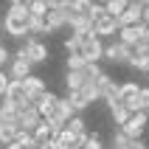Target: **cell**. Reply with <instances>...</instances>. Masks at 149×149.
Wrapping results in <instances>:
<instances>
[{
    "label": "cell",
    "mask_w": 149,
    "mask_h": 149,
    "mask_svg": "<svg viewBox=\"0 0 149 149\" xmlns=\"http://www.w3.org/2000/svg\"><path fill=\"white\" fill-rule=\"evenodd\" d=\"M3 28H6L8 37H14V40H25V37H28V8L8 6L6 17H3Z\"/></svg>",
    "instance_id": "6da1fadb"
},
{
    "label": "cell",
    "mask_w": 149,
    "mask_h": 149,
    "mask_svg": "<svg viewBox=\"0 0 149 149\" xmlns=\"http://www.w3.org/2000/svg\"><path fill=\"white\" fill-rule=\"evenodd\" d=\"M11 56L28 59L31 65H42V62H48L51 54H48V45H45V42H40L37 37H31V34H28V37L23 40V45H20V48L11 54Z\"/></svg>",
    "instance_id": "7a4b0ae2"
},
{
    "label": "cell",
    "mask_w": 149,
    "mask_h": 149,
    "mask_svg": "<svg viewBox=\"0 0 149 149\" xmlns=\"http://www.w3.org/2000/svg\"><path fill=\"white\" fill-rule=\"evenodd\" d=\"M96 87H99V99L107 101L110 110L116 107V104H121V101H118V87H121V84H118L110 73H101L99 79H96Z\"/></svg>",
    "instance_id": "3957f363"
},
{
    "label": "cell",
    "mask_w": 149,
    "mask_h": 149,
    "mask_svg": "<svg viewBox=\"0 0 149 149\" xmlns=\"http://www.w3.org/2000/svg\"><path fill=\"white\" fill-rule=\"evenodd\" d=\"M146 124H149V113H132L130 121H127L124 127H118V130H121L130 141H141L143 132H146Z\"/></svg>",
    "instance_id": "277c9868"
},
{
    "label": "cell",
    "mask_w": 149,
    "mask_h": 149,
    "mask_svg": "<svg viewBox=\"0 0 149 149\" xmlns=\"http://www.w3.org/2000/svg\"><path fill=\"white\" fill-rule=\"evenodd\" d=\"M146 34H149V28H146L143 23H138V25H124V28H118L116 40L121 42V45H127V48H135Z\"/></svg>",
    "instance_id": "5b68a950"
},
{
    "label": "cell",
    "mask_w": 149,
    "mask_h": 149,
    "mask_svg": "<svg viewBox=\"0 0 149 149\" xmlns=\"http://www.w3.org/2000/svg\"><path fill=\"white\" fill-rule=\"evenodd\" d=\"M6 101H11L14 107H34L31 99H28V93H25V84L20 82V79H11L6 87V96H3Z\"/></svg>",
    "instance_id": "8992f818"
},
{
    "label": "cell",
    "mask_w": 149,
    "mask_h": 149,
    "mask_svg": "<svg viewBox=\"0 0 149 149\" xmlns=\"http://www.w3.org/2000/svg\"><path fill=\"white\" fill-rule=\"evenodd\" d=\"M130 56H132V48H127V45H121V42H110V45H104V59L107 62H113V65H127L130 62Z\"/></svg>",
    "instance_id": "52a82bcc"
},
{
    "label": "cell",
    "mask_w": 149,
    "mask_h": 149,
    "mask_svg": "<svg viewBox=\"0 0 149 149\" xmlns=\"http://www.w3.org/2000/svg\"><path fill=\"white\" fill-rule=\"evenodd\" d=\"M82 56L87 59V62H101V59H104V42H101L96 34L82 42Z\"/></svg>",
    "instance_id": "ba28073f"
},
{
    "label": "cell",
    "mask_w": 149,
    "mask_h": 149,
    "mask_svg": "<svg viewBox=\"0 0 149 149\" xmlns=\"http://www.w3.org/2000/svg\"><path fill=\"white\" fill-rule=\"evenodd\" d=\"M143 8H146V3H143V0H138V3H130V6L124 8V14L118 17V28H124V25H138V23H141Z\"/></svg>",
    "instance_id": "9c48e42d"
},
{
    "label": "cell",
    "mask_w": 149,
    "mask_h": 149,
    "mask_svg": "<svg viewBox=\"0 0 149 149\" xmlns=\"http://www.w3.org/2000/svg\"><path fill=\"white\" fill-rule=\"evenodd\" d=\"M93 34H96L99 40H104V37H116V34H118V20L110 17V14L99 17V20L93 23Z\"/></svg>",
    "instance_id": "30bf717a"
},
{
    "label": "cell",
    "mask_w": 149,
    "mask_h": 149,
    "mask_svg": "<svg viewBox=\"0 0 149 149\" xmlns=\"http://www.w3.org/2000/svg\"><path fill=\"white\" fill-rule=\"evenodd\" d=\"M23 84H25V93H28V99H31V104H37V99H40L42 93L48 90V84H45V79H42V76H37V73L25 76V79H23Z\"/></svg>",
    "instance_id": "8fae6325"
},
{
    "label": "cell",
    "mask_w": 149,
    "mask_h": 149,
    "mask_svg": "<svg viewBox=\"0 0 149 149\" xmlns=\"http://www.w3.org/2000/svg\"><path fill=\"white\" fill-rule=\"evenodd\" d=\"M31 73H34V65L28 59L11 56V62H8V79H20V82H23L25 76H31Z\"/></svg>",
    "instance_id": "7c38bea8"
},
{
    "label": "cell",
    "mask_w": 149,
    "mask_h": 149,
    "mask_svg": "<svg viewBox=\"0 0 149 149\" xmlns=\"http://www.w3.org/2000/svg\"><path fill=\"white\" fill-rule=\"evenodd\" d=\"M56 101H59L56 93H51V90L42 93L40 99H37V104H34V107H37V113H40V118H51V116H54V107H56Z\"/></svg>",
    "instance_id": "4fadbf2b"
},
{
    "label": "cell",
    "mask_w": 149,
    "mask_h": 149,
    "mask_svg": "<svg viewBox=\"0 0 149 149\" xmlns=\"http://www.w3.org/2000/svg\"><path fill=\"white\" fill-rule=\"evenodd\" d=\"M138 93H141V84L130 79V82H124L121 87H118V101H121V104H127V101L138 99Z\"/></svg>",
    "instance_id": "5bb4252c"
},
{
    "label": "cell",
    "mask_w": 149,
    "mask_h": 149,
    "mask_svg": "<svg viewBox=\"0 0 149 149\" xmlns=\"http://www.w3.org/2000/svg\"><path fill=\"white\" fill-rule=\"evenodd\" d=\"M31 138H34V143H37V146H40V143H45V141H51V138H54V132H51V124H48V121H45V118H42L40 124L34 127V132H31Z\"/></svg>",
    "instance_id": "9a60e30c"
},
{
    "label": "cell",
    "mask_w": 149,
    "mask_h": 149,
    "mask_svg": "<svg viewBox=\"0 0 149 149\" xmlns=\"http://www.w3.org/2000/svg\"><path fill=\"white\" fill-rule=\"evenodd\" d=\"M0 124H14L17 127V107L11 101H0Z\"/></svg>",
    "instance_id": "2e32d148"
},
{
    "label": "cell",
    "mask_w": 149,
    "mask_h": 149,
    "mask_svg": "<svg viewBox=\"0 0 149 149\" xmlns=\"http://www.w3.org/2000/svg\"><path fill=\"white\" fill-rule=\"evenodd\" d=\"M54 113H56V116L62 118V121H65V124H68V118H73V116H79V113H76V110H73V104H70V101H68V96H65V99H62V96H59V101H56V107H54Z\"/></svg>",
    "instance_id": "e0dca14e"
},
{
    "label": "cell",
    "mask_w": 149,
    "mask_h": 149,
    "mask_svg": "<svg viewBox=\"0 0 149 149\" xmlns=\"http://www.w3.org/2000/svg\"><path fill=\"white\" fill-rule=\"evenodd\" d=\"M82 84H84V76L79 73V70H68L65 73V90L68 93H79Z\"/></svg>",
    "instance_id": "ac0fdd59"
},
{
    "label": "cell",
    "mask_w": 149,
    "mask_h": 149,
    "mask_svg": "<svg viewBox=\"0 0 149 149\" xmlns=\"http://www.w3.org/2000/svg\"><path fill=\"white\" fill-rule=\"evenodd\" d=\"M79 96H82V101L90 107V104H96L99 101V87H96V82H84L82 90H79Z\"/></svg>",
    "instance_id": "d6986e66"
},
{
    "label": "cell",
    "mask_w": 149,
    "mask_h": 149,
    "mask_svg": "<svg viewBox=\"0 0 149 149\" xmlns=\"http://www.w3.org/2000/svg\"><path fill=\"white\" fill-rule=\"evenodd\" d=\"M130 116H132V113H130V110H127L124 104H116V107L110 110V118H113V124H116V130H118V127H124L127 121H130Z\"/></svg>",
    "instance_id": "ffe728a7"
},
{
    "label": "cell",
    "mask_w": 149,
    "mask_h": 149,
    "mask_svg": "<svg viewBox=\"0 0 149 149\" xmlns=\"http://www.w3.org/2000/svg\"><path fill=\"white\" fill-rule=\"evenodd\" d=\"M127 65L132 68V70L146 73V70H149V54H135V51H132V56H130V62H127Z\"/></svg>",
    "instance_id": "44dd1931"
},
{
    "label": "cell",
    "mask_w": 149,
    "mask_h": 149,
    "mask_svg": "<svg viewBox=\"0 0 149 149\" xmlns=\"http://www.w3.org/2000/svg\"><path fill=\"white\" fill-rule=\"evenodd\" d=\"M54 143H56V149H73L76 135H70L68 130H59V132L54 135Z\"/></svg>",
    "instance_id": "7402d4cb"
},
{
    "label": "cell",
    "mask_w": 149,
    "mask_h": 149,
    "mask_svg": "<svg viewBox=\"0 0 149 149\" xmlns=\"http://www.w3.org/2000/svg\"><path fill=\"white\" fill-rule=\"evenodd\" d=\"M130 6V3H127V0H107V3H104V14H110V17H121L124 14V8Z\"/></svg>",
    "instance_id": "603a6c76"
},
{
    "label": "cell",
    "mask_w": 149,
    "mask_h": 149,
    "mask_svg": "<svg viewBox=\"0 0 149 149\" xmlns=\"http://www.w3.org/2000/svg\"><path fill=\"white\" fill-rule=\"evenodd\" d=\"M84 124H87V121H84L82 116H73V118H68L65 130H68L70 135H84V132H87V127H84Z\"/></svg>",
    "instance_id": "cb8c5ba5"
},
{
    "label": "cell",
    "mask_w": 149,
    "mask_h": 149,
    "mask_svg": "<svg viewBox=\"0 0 149 149\" xmlns=\"http://www.w3.org/2000/svg\"><path fill=\"white\" fill-rule=\"evenodd\" d=\"M101 73H104V70H101V65H99V62H87V65H84V70H82L84 82H96Z\"/></svg>",
    "instance_id": "d4e9b609"
},
{
    "label": "cell",
    "mask_w": 149,
    "mask_h": 149,
    "mask_svg": "<svg viewBox=\"0 0 149 149\" xmlns=\"http://www.w3.org/2000/svg\"><path fill=\"white\" fill-rule=\"evenodd\" d=\"M70 8H73V14H79V17H90L93 0H70Z\"/></svg>",
    "instance_id": "484cf974"
},
{
    "label": "cell",
    "mask_w": 149,
    "mask_h": 149,
    "mask_svg": "<svg viewBox=\"0 0 149 149\" xmlns=\"http://www.w3.org/2000/svg\"><path fill=\"white\" fill-rule=\"evenodd\" d=\"M17 135V127L14 124H0V146H8Z\"/></svg>",
    "instance_id": "4316f807"
},
{
    "label": "cell",
    "mask_w": 149,
    "mask_h": 149,
    "mask_svg": "<svg viewBox=\"0 0 149 149\" xmlns=\"http://www.w3.org/2000/svg\"><path fill=\"white\" fill-rule=\"evenodd\" d=\"M110 149H130V138H127L121 130H113V138H110Z\"/></svg>",
    "instance_id": "83f0119b"
},
{
    "label": "cell",
    "mask_w": 149,
    "mask_h": 149,
    "mask_svg": "<svg viewBox=\"0 0 149 149\" xmlns=\"http://www.w3.org/2000/svg\"><path fill=\"white\" fill-rule=\"evenodd\" d=\"M84 65H87V59H84L82 54H70V56H68V70H79V73H82Z\"/></svg>",
    "instance_id": "f1b7e54d"
},
{
    "label": "cell",
    "mask_w": 149,
    "mask_h": 149,
    "mask_svg": "<svg viewBox=\"0 0 149 149\" xmlns=\"http://www.w3.org/2000/svg\"><path fill=\"white\" fill-rule=\"evenodd\" d=\"M65 51H68V56H70V54H82V40H79L76 34H70L65 40Z\"/></svg>",
    "instance_id": "f546056e"
},
{
    "label": "cell",
    "mask_w": 149,
    "mask_h": 149,
    "mask_svg": "<svg viewBox=\"0 0 149 149\" xmlns=\"http://www.w3.org/2000/svg\"><path fill=\"white\" fill-rule=\"evenodd\" d=\"M138 104H141V113H149V84L141 87V93H138Z\"/></svg>",
    "instance_id": "4dcf8cb0"
},
{
    "label": "cell",
    "mask_w": 149,
    "mask_h": 149,
    "mask_svg": "<svg viewBox=\"0 0 149 149\" xmlns=\"http://www.w3.org/2000/svg\"><path fill=\"white\" fill-rule=\"evenodd\" d=\"M68 101L73 104V110H76V113H82V110H87V104L82 101V96H79V93H68Z\"/></svg>",
    "instance_id": "1f68e13d"
},
{
    "label": "cell",
    "mask_w": 149,
    "mask_h": 149,
    "mask_svg": "<svg viewBox=\"0 0 149 149\" xmlns=\"http://www.w3.org/2000/svg\"><path fill=\"white\" fill-rule=\"evenodd\" d=\"M8 82H11V79H8V73L3 70V68H0V99L6 96V87H8Z\"/></svg>",
    "instance_id": "d6a6232c"
},
{
    "label": "cell",
    "mask_w": 149,
    "mask_h": 149,
    "mask_svg": "<svg viewBox=\"0 0 149 149\" xmlns=\"http://www.w3.org/2000/svg\"><path fill=\"white\" fill-rule=\"evenodd\" d=\"M8 62H11V51H8L6 45L0 42V68H3V65H8Z\"/></svg>",
    "instance_id": "836d02e7"
},
{
    "label": "cell",
    "mask_w": 149,
    "mask_h": 149,
    "mask_svg": "<svg viewBox=\"0 0 149 149\" xmlns=\"http://www.w3.org/2000/svg\"><path fill=\"white\" fill-rule=\"evenodd\" d=\"M130 149H149V146L143 143V138H141V141H130Z\"/></svg>",
    "instance_id": "e575fe53"
},
{
    "label": "cell",
    "mask_w": 149,
    "mask_h": 149,
    "mask_svg": "<svg viewBox=\"0 0 149 149\" xmlns=\"http://www.w3.org/2000/svg\"><path fill=\"white\" fill-rule=\"evenodd\" d=\"M37 149H56V143H54V138H51V141H45V143H40V146Z\"/></svg>",
    "instance_id": "d590c367"
},
{
    "label": "cell",
    "mask_w": 149,
    "mask_h": 149,
    "mask_svg": "<svg viewBox=\"0 0 149 149\" xmlns=\"http://www.w3.org/2000/svg\"><path fill=\"white\" fill-rule=\"evenodd\" d=\"M141 23H143V25H146V28H149V6L143 8V14H141Z\"/></svg>",
    "instance_id": "8d00e7d4"
},
{
    "label": "cell",
    "mask_w": 149,
    "mask_h": 149,
    "mask_svg": "<svg viewBox=\"0 0 149 149\" xmlns=\"http://www.w3.org/2000/svg\"><path fill=\"white\" fill-rule=\"evenodd\" d=\"M6 149H25V146H23V143H17V141H11V143H8Z\"/></svg>",
    "instance_id": "74e56055"
},
{
    "label": "cell",
    "mask_w": 149,
    "mask_h": 149,
    "mask_svg": "<svg viewBox=\"0 0 149 149\" xmlns=\"http://www.w3.org/2000/svg\"><path fill=\"white\" fill-rule=\"evenodd\" d=\"M93 3H101V6H104V3H107V0H93Z\"/></svg>",
    "instance_id": "f35d334b"
},
{
    "label": "cell",
    "mask_w": 149,
    "mask_h": 149,
    "mask_svg": "<svg viewBox=\"0 0 149 149\" xmlns=\"http://www.w3.org/2000/svg\"><path fill=\"white\" fill-rule=\"evenodd\" d=\"M143 3H146V6H149V0H143Z\"/></svg>",
    "instance_id": "ab89813d"
},
{
    "label": "cell",
    "mask_w": 149,
    "mask_h": 149,
    "mask_svg": "<svg viewBox=\"0 0 149 149\" xmlns=\"http://www.w3.org/2000/svg\"><path fill=\"white\" fill-rule=\"evenodd\" d=\"M146 76H149V70H146Z\"/></svg>",
    "instance_id": "60d3db41"
},
{
    "label": "cell",
    "mask_w": 149,
    "mask_h": 149,
    "mask_svg": "<svg viewBox=\"0 0 149 149\" xmlns=\"http://www.w3.org/2000/svg\"><path fill=\"white\" fill-rule=\"evenodd\" d=\"M0 28H3V25H0Z\"/></svg>",
    "instance_id": "b9f144b4"
},
{
    "label": "cell",
    "mask_w": 149,
    "mask_h": 149,
    "mask_svg": "<svg viewBox=\"0 0 149 149\" xmlns=\"http://www.w3.org/2000/svg\"><path fill=\"white\" fill-rule=\"evenodd\" d=\"M146 37H149V34H146Z\"/></svg>",
    "instance_id": "7bdbcfd3"
}]
</instances>
